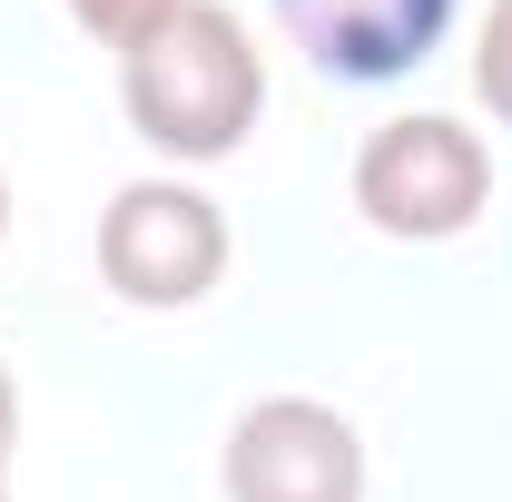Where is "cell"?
Listing matches in <instances>:
<instances>
[{
    "label": "cell",
    "instance_id": "2",
    "mask_svg": "<svg viewBox=\"0 0 512 502\" xmlns=\"http://www.w3.org/2000/svg\"><path fill=\"white\" fill-rule=\"evenodd\" d=\"M493 207V148L444 109H414V119H384L355 148V217L375 237L404 247H444L473 217Z\"/></svg>",
    "mask_w": 512,
    "mask_h": 502
},
{
    "label": "cell",
    "instance_id": "4",
    "mask_svg": "<svg viewBox=\"0 0 512 502\" xmlns=\"http://www.w3.org/2000/svg\"><path fill=\"white\" fill-rule=\"evenodd\" d=\"M227 502H365V434L316 394H266L227 424Z\"/></svg>",
    "mask_w": 512,
    "mask_h": 502
},
{
    "label": "cell",
    "instance_id": "3",
    "mask_svg": "<svg viewBox=\"0 0 512 502\" xmlns=\"http://www.w3.org/2000/svg\"><path fill=\"white\" fill-rule=\"evenodd\" d=\"M227 207L188 178H128L109 207H99V276L119 306H148V315H178V306H207L217 276H227Z\"/></svg>",
    "mask_w": 512,
    "mask_h": 502
},
{
    "label": "cell",
    "instance_id": "9",
    "mask_svg": "<svg viewBox=\"0 0 512 502\" xmlns=\"http://www.w3.org/2000/svg\"><path fill=\"white\" fill-rule=\"evenodd\" d=\"M0 237H10V178H0Z\"/></svg>",
    "mask_w": 512,
    "mask_h": 502
},
{
    "label": "cell",
    "instance_id": "10",
    "mask_svg": "<svg viewBox=\"0 0 512 502\" xmlns=\"http://www.w3.org/2000/svg\"><path fill=\"white\" fill-rule=\"evenodd\" d=\"M0 502H10V473H0Z\"/></svg>",
    "mask_w": 512,
    "mask_h": 502
},
{
    "label": "cell",
    "instance_id": "5",
    "mask_svg": "<svg viewBox=\"0 0 512 502\" xmlns=\"http://www.w3.org/2000/svg\"><path fill=\"white\" fill-rule=\"evenodd\" d=\"M276 20L316 60V79L384 89L434 60V40L453 30V0H276Z\"/></svg>",
    "mask_w": 512,
    "mask_h": 502
},
{
    "label": "cell",
    "instance_id": "6",
    "mask_svg": "<svg viewBox=\"0 0 512 502\" xmlns=\"http://www.w3.org/2000/svg\"><path fill=\"white\" fill-rule=\"evenodd\" d=\"M69 20H79L99 50H119V60H128V50H148V40L178 20V0H69Z\"/></svg>",
    "mask_w": 512,
    "mask_h": 502
},
{
    "label": "cell",
    "instance_id": "8",
    "mask_svg": "<svg viewBox=\"0 0 512 502\" xmlns=\"http://www.w3.org/2000/svg\"><path fill=\"white\" fill-rule=\"evenodd\" d=\"M10 434H20V394H10V365H0V473H10Z\"/></svg>",
    "mask_w": 512,
    "mask_h": 502
},
{
    "label": "cell",
    "instance_id": "7",
    "mask_svg": "<svg viewBox=\"0 0 512 502\" xmlns=\"http://www.w3.org/2000/svg\"><path fill=\"white\" fill-rule=\"evenodd\" d=\"M473 99L512 128V0L483 10V40H473Z\"/></svg>",
    "mask_w": 512,
    "mask_h": 502
},
{
    "label": "cell",
    "instance_id": "1",
    "mask_svg": "<svg viewBox=\"0 0 512 502\" xmlns=\"http://www.w3.org/2000/svg\"><path fill=\"white\" fill-rule=\"evenodd\" d=\"M119 109L168 168H217V158H237L256 109H266L256 30L227 0H178V20H168L148 50L119 60Z\"/></svg>",
    "mask_w": 512,
    "mask_h": 502
}]
</instances>
